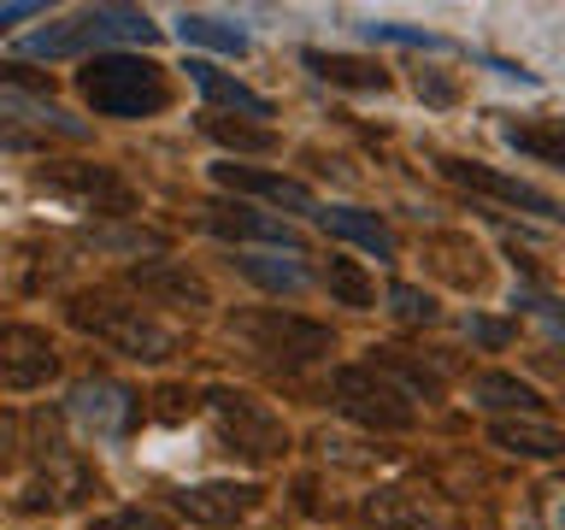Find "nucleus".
<instances>
[{
    "instance_id": "1",
    "label": "nucleus",
    "mask_w": 565,
    "mask_h": 530,
    "mask_svg": "<svg viewBox=\"0 0 565 530\" xmlns=\"http://www.w3.org/2000/svg\"><path fill=\"white\" fill-rule=\"evenodd\" d=\"M65 318L83 336H95V342H106L113 353H124V360H136V365H166L171 353L183 348V330L166 325L153 307H141V300L118 295V289H77L65 300Z\"/></svg>"
},
{
    "instance_id": "2",
    "label": "nucleus",
    "mask_w": 565,
    "mask_h": 530,
    "mask_svg": "<svg viewBox=\"0 0 565 530\" xmlns=\"http://www.w3.org/2000/svg\"><path fill=\"white\" fill-rule=\"evenodd\" d=\"M77 95L95 106L100 118H153L171 106L166 71L141 53H95L77 71Z\"/></svg>"
},
{
    "instance_id": "3",
    "label": "nucleus",
    "mask_w": 565,
    "mask_h": 530,
    "mask_svg": "<svg viewBox=\"0 0 565 530\" xmlns=\"http://www.w3.org/2000/svg\"><path fill=\"white\" fill-rule=\"evenodd\" d=\"M113 42H159L153 18L136 12V7H88V12H71L65 24H47L24 35V53L30 60H95L100 47Z\"/></svg>"
},
{
    "instance_id": "4",
    "label": "nucleus",
    "mask_w": 565,
    "mask_h": 530,
    "mask_svg": "<svg viewBox=\"0 0 565 530\" xmlns=\"http://www.w3.org/2000/svg\"><path fill=\"white\" fill-rule=\"evenodd\" d=\"M230 336L247 342V353L277 371H300V365H318L330 360L335 336L330 325L318 318H300V312H282V307H259V312H236L230 318Z\"/></svg>"
},
{
    "instance_id": "5",
    "label": "nucleus",
    "mask_w": 565,
    "mask_h": 530,
    "mask_svg": "<svg viewBox=\"0 0 565 530\" xmlns=\"http://www.w3.org/2000/svg\"><path fill=\"white\" fill-rule=\"evenodd\" d=\"M206 413L218 424V442L224 454H236L242 466H271L289 448V424H282L271 406L247 389H230V383H212L206 389Z\"/></svg>"
},
{
    "instance_id": "6",
    "label": "nucleus",
    "mask_w": 565,
    "mask_h": 530,
    "mask_svg": "<svg viewBox=\"0 0 565 530\" xmlns=\"http://www.w3.org/2000/svg\"><path fill=\"white\" fill-rule=\"evenodd\" d=\"M330 389H335V406H342L353 424L377 431V436H395V431H413L418 424V406L406 401L377 365H335Z\"/></svg>"
},
{
    "instance_id": "7",
    "label": "nucleus",
    "mask_w": 565,
    "mask_h": 530,
    "mask_svg": "<svg viewBox=\"0 0 565 530\" xmlns=\"http://www.w3.org/2000/svg\"><path fill=\"white\" fill-rule=\"evenodd\" d=\"M95 489H100L95 466H88L77 448L47 442V448H35V471L24 477L18 507H24V512H71V507H83Z\"/></svg>"
},
{
    "instance_id": "8",
    "label": "nucleus",
    "mask_w": 565,
    "mask_h": 530,
    "mask_svg": "<svg viewBox=\"0 0 565 530\" xmlns=\"http://www.w3.org/2000/svg\"><path fill=\"white\" fill-rule=\"evenodd\" d=\"M136 413H141L136 389H124V383H113V378H83V383L65 395V418H71V424H83V431L95 436V442L130 436Z\"/></svg>"
},
{
    "instance_id": "9",
    "label": "nucleus",
    "mask_w": 565,
    "mask_h": 530,
    "mask_svg": "<svg viewBox=\"0 0 565 530\" xmlns=\"http://www.w3.org/2000/svg\"><path fill=\"white\" fill-rule=\"evenodd\" d=\"M171 501H177V512H183L189 524L230 530V524H242L247 512L265 501V489L259 484H236V477H206V484H183Z\"/></svg>"
},
{
    "instance_id": "10",
    "label": "nucleus",
    "mask_w": 565,
    "mask_h": 530,
    "mask_svg": "<svg viewBox=\"0 0 565 530\" xmlns=\"http://www.w3.org/2000/svg\"><path fill=\"white\" fill-rule=\"evenodd\" d=\"M60 378V348L35 325H0V383L7 389H42Z\"/></svg>"
},
{
    "instance_id": "11",
    "label": "nucleus",
    "mask_w": 565,
    "mask_h": 530,
    "mask_svg": "<svg viewBox=\"0 0 565 530\" xmlns=\"http://www.w3.org/2000/svg\"><path fill=\"white\" fill-rule=\"evenodd\" d=\"M201 224L212 230V236L224 242H265L271 254H300V236L282 219H271V212H254L242 201H206L201 206Z\"/></svg>"
},
{
    "instance_id": "12",
    "label": "nucleus",
    "mask_w": 565,
    "mask_h": 530,
    "mask_svg": "<svg viewBox=\"0 0 565 530\" xmlns=\"http://www.w3.org/2000/svg\"><path fill=\"white\" fill-rule=\"evenodd\" d=\"M365 519L377 524V530H459L441 495H430V489H401V484L371 495V501H365Z\"/></svg>"
},
{
    "instance_id": "13",
    "label": "nucleus",
    "mask_w": 565,
    "mask_h": 530,
    "mask_svg": "<svg viewBox=\"0 0 565 530\" xmlns=\"http://www.w3.org/2000/svg\"><path fill=\"white\" fill-rule=\"evenodd\" d=\"M436 171L441 177H454V183H466L477 194H494V201H507V206H524V212H536V219H554V194H542V189H530L519 183V177H507V171H489V166H477V159H454V153H436Z\"/></svg>"
},
{
    "instance_id": "14",
    "label": "nucleus",
    "mask_w": 565,
    "mask_h": 530,
    "mask_svg": "<svg viewBox=\"0 0 565 530\" xmlns=\"http://www.w3.org/2000/svg\"><path fill=\"white\" fill-rule=\"evenodd\" d=\"M130 289H136L141 300H159V307H183V312L212 307V289L189 272L183 259H141L136 272H130Z\"/></svg>"
},
{
    "instance_id": "15",
    "label": "nucleus",
    "mask_w": 565,
    "mask_h": 530,
    "mask_svg": "<svg viewBox=\"0 0 565 530\" xmlns=\"http://www.w3.org/2000/svg\"><path fill=\"white\" fill-rule=\"evenodd\" d=\"M42 189L71 194L83 212H130L136 206L124 177H113L106 166H53V171H42Z\"/></svg>"
},
{
    "instance_id": "16",
    "label": "nucleus",
    "mask_w": 565,
    "mask_h": 530,
    "mask_svg": "<svg viewBox=\"0 0 565 530\" xmlns=\"http://www.w3.org/2000/svg\"><path fill=\"white\" fill-rule=\"evenodd\" d=\"M212 177L230 189V194H254V201H271V206H289V212H312L318 219V194L307 183L282 171H254V166H212Z\"/></svg>"
},
{
    "instance_id": "17",
    "label": "nucleus",
    "mask_w": 565,
    "mask_h": 530,
    "mask_svg": "<svg viewBox=\"0 0 565 530\" xmlns=\"http://www.w3.org/2000/svg\"><path fill=\"white\" fill-rule=\"evenodd\" d=\"M318 224H324L330 236H342V242H353V247H365V254L395 259V230H388L377 212H365V206H318Z\"/></svg>"
},
{
    "instance_id": "18",
    "label": "nucleus",
    "mask_w": 565,
    "mask_h": 530,
    "mask_svg": "<svg viewBox=\"0 0 565 530\" xmlns=\"http://www.w3.org/2000/svg\"><path fill=\"white\" fill-rule=\"evenodd\" d=\"M300 65L312 71V77H324L335 88H388V71L383 65H371V60H353V53H324V47H307L300 53Z\"/></svg>"
},
{
    "instance_id": "19",
    "label": "nucleus",
    "mask_w": 565,
    "mask_h": 530,
    "mask_svg": "<svg viewBox=\"0 0 565 530\" xmlns=\"http://www.w3.org/2000/svg\"><path fill=\"white\" fill-rule=\"evenodd\" d=\"M424 259H430L454 289H483V277H489L483 254H477L466 236H430V242H424Z\"/></svg>"
},
{
    "instance_id": "20",
    "label": "nucleus",
    "mask_w": 565,
    "mask_h": 530,
    "mask_svg": "<svg viewBox=\"0 0 565 530\" xmlns=\"http://www.w3.org/2000/svg\"><path fill=\"white\" fill-rule=\"evenodd\" d=\"M230 265H236V272H242L247 283L271 289V295H300V289L312 283V272L300 265V254H289V259H282V254H236Z\"/></svg>"
},
{
    "instance_id": "21",
    "label": "nucleus",
    "mask_w": 565,
    "mask_h": 530,
    "mask_svg": "<svg viewBox=\"0 0 565 530\" xmlns=\"http://www.w3.org/2000/svg\"><path fill=\"white\" fill-rule=\"evenodd\" d=\"M189 77H194V88L212 100V106H236V113H247V118H271V100L265 95H254L247 83H236V77H224L218 65H206V60H189Z\"/></svg>"
},
{
    "instance_id": "22",
    "label": "nucleus",
    "mask_w": 565,
    "mask_h": 530,
    "mask_svg": "<svg viewBox=\"0 0 565 530\" xmlns=\"http://www.w3.org/2000/svg\"><path fill=\"white\" fill-rule=\"evenodd\" d=\"M489 436H494V448L524 454V459H559V448H565V436L547 418H501Z\"/></svg>"
},
{
    "instance_id": "23",
    "label": "nucleus",
    "mask_w": 565,
    "mask_h": 530,
    "mask_svg": "<svg viewBox=\"0 0 565 530\" xmlns=\"http://www.w3.org/2000/svg\"><path fill=\"white\" fill-rule=\"evenodd\" d=\"M471 401L489 406V413H519V418H536L542 413V395L519 378H507V371H483V378L471 383Z\"/></svg>"
},
{
    "instance_id": "24",
    "label": "nucleus",
    "mask_w": 565,
    "mask_h": 530,
    "mask_svg": "<svg viewBox=\"0 0 565 530\" xmlns=\"http://www.w3.org/2000/svg\"><path fill=\"white\" fill-rule=\"evenodd\" d=\"M177 35H183L189 47H212V53H247V30L224 24V18H212V12H183V18H177Z\"/></svg>"
},
{
    "instance_id": "25",
    "label": "nucleus",
    "mask_w": 565,
    "mask_h": 530,
    "mask_svg": "<svg viewBox=\"0 0 565 530\" xmlns=\"http://www.w3.org/2000/svg\"><path fill=\"white\" fill-rule=\"evenodd\" d=\"M201 130L218 141V148H236V153H271V148H277L271 130L242 124V118H224V113H201Z\"/></svg>"
},
{
    "instance_id": "26",
    "label": "nucleus",
    "mask_w": 565,
    "mask_h": 530,
    "mask_svg": "<svg viewBox=\"0 0 565 530\" xmlns=\"http://www.w3.org/2000/svg\"><path fill=\"white\" fill-rule=\"evenodd\" d=\"M324 289L342 300V307H377V283L360 272V259H330L324 265Z\"/></svg>"
},
{
    "instance_id": "27",
    "label": "nucleus",
    "mask_w": 565,
    "mask_h": 530,
    "mask_svg": "<svg viewBox=\"0 0 565 530\" xmlns=\"http://www.w3.org/2000/svg\"><path fill=\"white\" fill-rule=\"evenodd\" d=\"M507 141L519 153H536L542 166H559V118H542V124H507Z\"/></svg>"
},
{
    "instance_id": "28",
    "label": "nucleus",
    "mask_w": 565,
    "mask_h": 530,
    "mask_svg": "<svg viewBox=\"0 0 565 530\" xmlns=\"http://www.w3.org/2000/svg\"><path fill=\"white\" fill-rule=\"evenodd\" d=\"M388 312L406 318V325H436V300L413 283H388Z\"/></svg>"
},
{
    "instance_id": "29",
    "label": "nucleus",
    "mask_w": 565,
    "mask_h": 530,
    "mask_svg": "<svg viewBox=\"0 0 565 530\" xmlns=\"http://www.w3.org/2000/svg\"><path fill=\"white\" fill-rule=\"evenodd\" d=\"M95 530H171V519L153 507H118V512H106Z\"/></svg>"
},
{
    "instance_id": "30",
    "label": "nucleus",
    "mask_w": 565,
    "mask_h": 530,
    "mask_svg": "<svg viewBox=\"0 0 565 530\" xmlns=\"http://www.w3.org/2000/svg\"><path fill=\"white\" fill-rule=\"evenodd\" d=\"M371 42H401V47H441V35L413 30V24H365Z\"/></svg>"
},
{
    "instance_id": "31",
    "label": "nucleus",
    "mask_w": 565,
    "mask_h": 530,
    "mask_svg": "<svg viewBox=\"0 0 565 530\" xmlns=\"http://www.w3.org/2000/svg\"><path fill=\"white\" fill-rule=\"evenodd\" d=\"M466 336L483 348H507L512 342V325H494V318H466Z\"/></svg>"
},
{
    "instance_id": "32",
    "label": "nucleus",
    "mask_w": 565,
    "mask_h": 530,
    "mask_svg": "<svg viewBox=\"0 0 565 530\" xmlns=\"http://www.w3.org/2000/svg\"><path fill=\"white\" fill-rule=\"evenodd\" d=\"M418 95L430 100V106H454V83L436 77V71H418Z\"/></svg>"
},
{
    "instance_id": "33",
    "label": "nucleus",
    "mask_w": 565,
    "mask_h": 530,
    "mask_svg": "<svg viewBox=\"0 0 565 530\" xmlns=\"http://www.w3.org/2000/svg\"><path fill=\"white\" fill-rule=\"evenodd\" d=\"M18 448H24V442H18V418H12V413H0V466H7Z\"/></svg>"
},
{
    "instance_id": "34",
    "label": "nucleus",
    "mask_w": 565,
    "mask_h": 530,
    "mask_svg": "<svg viewBox=\"0 0 565 530\" xmlns=\"http://www.w3.org/2000/svg\"><path fill=\"white\" fill-rule=\"evenodd\" d=\"M30 141H35L30 130H18V124H12L7 113H0V148H30Z\"/></svg>"
},
{
    "instance_id": "35",
    "label": "nucleus",
    "mask_w": 565,
    "mask_h": 530,
    "mask_svg": "<svg viewBox=\"0 0 565 530\" xmlns=\"http://www.w3.org/2000/svg\"><path fill=\"white\" fill-rule=\"evenodd\" d=\"M0 83H12V88H35L42 77H35V71H24V65H0Z\"/></svg>"
},
{
    "instance_id": "36",
    "label": "nucleus",
    "mask_w": 565,
    "mask_h": 530,
    "mask_svg": "<svg viewBox=\"0 0 565 530\" xmlns=\"http://www.w3.org/2000/svg\"><path fill=\"white\" fill-rule=\"evenodd\" d=\"M35 12H42L35 0H18V7H0V30H7V24H18V18H35Z\"/></svg>"
}]
</instances>
